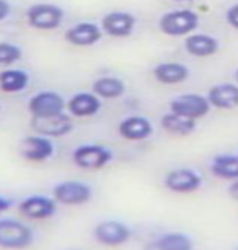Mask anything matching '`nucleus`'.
<instances>
[{
	"label": "nucleus",
	"mask_w": 238,
	"mask_h": 250,
	"mask_svg": "<svg viewBox=\"0 0 238 250\" xmlns=\"http://www.w3.org/2000/svg\"><path fill=\"white\" fill-rule=\"evenodd\" d=\"M228 193H230V196L233 198V200L238 201V178L230 183V187H228Z\"/></svg>",
	"instance_id": "c85d7f7f"
},
{
	"label": "nucleus",
	"mask_w": 238,
	"mask_h": 250,
	"mask_svg": "<svg viewBox=\"0 0 238 250\" xmlns=\"http://www.w3.org/2000/svg\"><path fill=\"white\" fill-rule=\"evenodd\" d=\"M12 13V5L8 0H0V21L7 20Z\"/></svg>",
	"instance_id": "bb28decb"
},
{
	"label": "nucleus",
	"mask_w": 238,
	"mask_h": 250,
	"mask_svg": "<svg viewBox=\"0 0 238 250\" xmlns=\"http://www.w3.org/2000/svg\"><path fill=\"white\" fill-rule=\"evenodd\" d=\"M92 187L80 180H64L53 188V198L57 201V205L64 206L87 205L92 200Z\"/></svg>",
	"instance_id": "39448f33"
},
{
	"label": "nucleus",
	"mask_w": 238,
	"mask_h": 250,
	"mask_svg": "<svg viewBox=\"0 0 238 250\" xmlns=\"http://www.w3.org/2000/svg\"><path fill=\"white\" fill-rule=\"evenodd\" d=\"M23 56V51L18 44L10 41H0V67H8V65L18 62Z\"/></svg>",
	"instance_id": "393cba45"
},
{
	"label": "nucleus",
	"mask_w": 238,
	"mask_h": 250,
	"mask_svg": "<svg viewBox=\"0 0 238 250\" xmlns=\"http://www.w3.org/2000/svg\"><path fill=\"white\" fill-rule=\"evenodd\" d=\"M163 183H165L166 190L180 193V195H188V193L198 191L202 187V175L193 168L181 167L168 172Z\"/></svg>",
	"instance_id": "9d476101"
},
{
	"label": "nucleus",
	"mask_w": 238,
	"mask_h": 250,
	"mask_svg": "<svg viewBox=\"0 0 238 250\" xmlns=\"http://www.w3.org/2000/svg\"><path fill=\"white\" fill-rule=\"evenodd\" d=\"M237 250H238V249H237Z\"/></svg>",
	"instance_id": "473e14b6"
},
{
	"label": "nucleus",
	"mask_w": 238,
	"mask_h": 250,
	"mask_svg": "<svg viewBox=\"0 0 238 250\" xmlns=\"http://www.w3.org/2000/svg\"><path fill=\"white\" fill-rule=\"evenodd\" d=\"M12 200L10 198H5V196H0V214L5 213V211H8L12 208Z\"/></svg>",
	"instance_id": "cd10ccee"
},
{
	"label": "nucleus",
	"mask_w": 238,
	"mask_h": 250,
	"mask_svg": "<svg viewBox=\"0 0 238 250\" xmlns=\"http://www.w3.org/2000/svg\"><path fill=\"white\" fill-rule=\"evenodd\" d=\"M168 106H170V111L176 113V115H181L196 121L207 116L212 108L207 97L199 95V93H183V95H178L170 102Z\"/></svg>",
	"instance_id": "0eeeda50"
},
{
	"label": "nucleus",
	"mask_w": 238,
	"mask_h": 250,
	"mask_svg": "<svg viewBox=\"0 0 238 250\" xmlns=\"http://www.w3.org/2000/svg\"><path fill=\"white\" fill-rule=\"evenodd\" d=\"M92 90L96 97L103 98V100H116L126 93V83L114 75H103L93 82Z\"/></svg>",
	"instance_id": "aec40b11"
},
{
	"label": "nucleus",
	"mask_w": 238,
	"mask_h": 250,
	"mask_svg": "<svg viewBox=\"0 0 238 250\" xmlns=\"http://www.w3.org/2000/svg\"><path fill=\"white\" fill-rule=\"evenodd\" d=\"M57 211V201L44 195H31L18 203V213L31 221L51 219Z\"/></svg>",
	"instance_id": "1a4fd4ad"
},
{
	"label": "nucleus",
	"mask_w": 238,
	"mask_h": 250,
	"mask_svg": "<svg viewBox=\"0 0 238 250\" xmlns=\"http://www.w3.org/2000/svg\"><path fill=\"white\" fill-rule=\"evenodd\" d=\"M225 20L233 30H238V3H233L225 12Z\"/></svg>",
	"instance_id": "a878e982"
},
{
	"label": "nucleus",
	"mask_w": 238,
	"mask_h": 250,
	"mask_svg": "<svg viewBox=\"0 0 238 250\" xmlns=\"http://www.w3.org/2000/svg\"><path fill=\"white\" fill-rule=\"evenodd\" d=\"M207 100L217 110H233L238 106V83L223 82L209 88Z\"/></svg>",
	"instance_id": "f3484780"
},
{
	"label": "nucleus",
	"mask_w": 238,
	"mask_h": 250,
	"mask_svg": "<svg viewBox=\"0 0 238 250\" xmlns=\"http://www.w3.org/2000/svg\"><path fill=\"white\" fill-rule=\"evenodd\" d=\"M30 83V75L21 69H7L0 72V90L3 93H20Z\"/></svg>",
	"instance_id": "5701e85b"
},
{
	"label": "nucleus",
	"mask_w": 238,
	"mask_h": 250,
	"mask_svg": "<svg viewBox=\"0 0 238 250\" xmlns=\"http://www.w3.org/2000/svg\"><path fill=\"white\" fill-rule=\"evenodd\" d=\"M65 106H67V103H65L64 97L53 90H43L35 93L28 102V111H30L31 118L60 115V113H64Z\"/></svg>",
	"instance_id": "6e6552de"
},
{
	"label": "nucleus",
	"mask_w": 238,
	"mask_h": 250,
	"mask_svg": "<svg viewBox=\"0 0 238 250\" xmlns=\"http://www.w3.org/2000/svg\"><path fill=\"white\" fill-rule=\"evenodd\" d=\"M152 74L163 85H178L189 79V69L181 62H160L152 69Z\"/></svg>",
	"instance_id": "6ab92c4d"
},
{
	"label": "nucleus",
	"mask_w": 238,
	"mask_h": 250,
	"mask_svg": "<svg viewBox=\"0 0 238 250\" xmlns=\"http://www.w3.org/2000/svg\"><path fill=\"white\" fill-rule=\"evenodd\" d=\"M64 8L55 3H33L26 10L28 26L38 31H53L64 23Z\"/></svg>",
	"instance_id": "7ed1b4c3"
},
{
	"label": "nucleus",
	"mask_w": 238,
	"mask_h": 250,
	"mask_svg": "<svg viewBox=\"0 0 238 250\" xmlns=\"http://www.w3.org/2000/svg\"><path fill=\"white\" fill-rule=\"evenodd\" d=\"M31 129L46 138H62L73 129L72 118L65 113L46 118H31Z\"/></svg>",
	"instance_id": "f8f14e48"
},
{
	"label": "nucleus",
	"mask_w": 238,
	"mask_h": 250,
	"mask_svg": "<svg viewBox=\"0 0 238 250\" xmlns=\"http://www.w3.org/2000/svg\"><path fill=\"white\" fill-rule=\"evenodd\" d=\"M71 250H78V249H71Z\"/></svg>",
	"instance_id": "2f4dec72"
},
{
	"label": "nucleus",
	"mask_w": 238,
	"mask_h": 250,
	"mask_svg": "<svg viewBox=\"0 0 238 250\" xmlns=\"http://www.w3.org/2000/svg\"><path fill=\"white\" fill-rule=\"evenodd\" d=\"M137 18L129 12H110L101 18V30L111 38H128L134 33Z\"/></svg>",
	"instance_id": "ddd939ff"
},
{
	"label": "nucleus",
	"mask_w": 238,
	"mask_h": 250,
	"mask_svg": "<svg viewBox=\"0 0 238 250\" xmlns=\"http://www.w3.org/2000/svg\"><path fill=\"white\" fill-rule=\"evenodd\" d=\"M158 250H193V239L184 232H165L160 237L153 240Z\"/></svg>",
	"instance_id": "b1692460"
},
{
	"label": "nucleus",
	"mask_w": 238,
	"mask_h": 250,
	"mask_svg": "<svg viewBox=\"0 0 238 250\" xmlns=\"http://www.w3.org/2000/svg\"><path fill=\"white\" fill-rule=\"evenodd\" d=\"M130 235H132V230L129 226L116 219L101 221L93 228V237L105 247H121L129 242Z\"/></svg>",
	"instance_id": "423d86ee"
},
{
	"label": "nucleus",
	"mask_w": 238,
	"mask_h": 250,
	"mask_svg": "<svg viewBox=\"0 0 238 250\" xmlns=\"http://www.w3.org/2000/svg\"><path fill=\"white\" fill-rule=\"evenodd\" d=\"M65 108L75 118H90L100 113L101 98L96 97L93 92H78L69 98Z\"/></svg>",
	"instance_id": "dca6fc26"
},
{
	"label": "nucleus",
	"mask_w": 238,
	"mask_h": 250,
	"mask_svg": "<svg viewBox=\"0 0 238 250\" xmlns=\"http://www.w3.org/2000/svg\"><path fill=\"white\" fill-rule=\"evenodd\" d=\"M118 133L126 141H146L153 134V125L146 116H128L118 125Z\"/></svg>",
	"instance_id": "2eb2a0df"
},
{
	"label": "nucleus",
	"mask_w": 238,
	"mask_h": 250,
	"mask_svg": "<svg viewBox=\"0 0 238 250\" xmlns=\"http://www.w3.org/2000/svg\"><path fill=\"white\" fill-rule=\"evenodd\" d=\"M35 242V232L20 219L0 218V249L25 250Z\"/></svg>",
	"instance_id": "f03ea898"
},
{
	"label": "nucleus",
	"mask_w": 238,
	"mask_h": 250,
	"mask_svg": "<svg viewBox=\"0 0 238 250\" xmlns=\"http://www.w3.org/2000/svg\"><path fill=\"white\" fill-rule=\"evenodd\" d=\"M201 25V18L194 10L191 8H176V10H170L163 13L158 26L160 31L166 36L181 38L188 36L194 33Z\"/></svg>",
	"instance_id": "f257e3e1"
},
{
	"label": "nucleus",
	"mask_w": 238,
	"mask_h": 250,
	"mask_svg": "<svg viewBox=\"0 0 238 250\" xmlns=\"http://www.w3.org/2000/svg\"><path fill=\"white\" fill-rule=\"evenodd\" d=\"M65 41L72 46H78V48H90L95 46L98 41L103 38V30L100 25L93 21H80L73 25L65 31Z\"/></svg>",
	"instance_id": "4468645a"
},
{
	"label": "nucleus",
	"mask_w": 238,
	"mask_h": 250,
	"mask_svg": "<svg viewBox=\"0 0 238 250\" xmlns=\"http://www.w3.org/2000/svg\"><path fill=\"white\" fill-rule=\"evenodd\" d=\"M173 2H193V0H173Z\"/></svg>",
	"instance_id": "c756f323"
},
{
	"label": "nucleus",
	"mask_w": 238,
	"mask_h": 250,
	"mask_svg": "<svg viewBox=\"0 0 238 250\" xmlns=\"http://www.w3.org/2000/svg\"><path fill=\"white\" fill-rule=\"evenodd\" d=\"M162 128L171 136H189L198 129V123L196 120H189L181 115H176L173 111H168L162 116L160 120Z\"/></svg>",
	"instance_id": "412c9836"
},
{
	"label": "nucleus",
	"mask_w": 238,
	"mask_h": 250,
	"mask_svg": "<svg viewBox=\"0 0 238 250\" xmlns=\"http://www.w3.org/2000/svg\"><path fill=\"white\" fill-rule=\"evenodd\" d=\"M235 80H237V83H238V69L235 70Z\"/></svg>",
	"instance_id": "7c9ffc66"
},
{
	"label": "nucleus",
	"mask_w": 238,
	"mask_h": 250,
	"mask_svg": "<svg viewBox=\"0 0 238 250\" xmlns=\"http://www.w3.org/2000/svg\"><path fill=\"white\" fill-rule=\"evenodd\" d=\"M220 48L217 38L206 33H191L184 40V51L194 58H211Z\"/></svg>",
	"instance_id": "a211bd4d"
},
{
	"label": "nucleus",
	"mask_w": 238,
	"mask_h": 250,
	"mask_svg": "<svg viewBox=\"0 0 238 250\" xmlns=\"http://www.w3.org/2000/svg\"><path fill=\"white\" fill-rule=\"evenodd\" d=\"M72 160L83 170H100L113 160V150L101 144H82L72 152Z\"/></svg>",
	"instance_id": "20e7f679"
},
{
	"label": "nucleus",
	"mask_w": 238,
	"mask_h": 250,
	"mask_svg": "<svg viewBox=\"0 0 238 250\" xmlns=\"http://www.w3.org/2000/svg\"><path fill=\"white\" fill-rule=\"evenodd\" d=\"M211 173L220 180H237L238 178V155L219 154L211 162Z\"/></svg>",
	"instance_id": "4be33fe9"
},
{
	"label": "nucleus",
	"mask_w": 238,
	"mask_h": 250,
	"mask_svg": "<svg viewBox=\"0 0 238 250\" xmlns=\"http://www.w3.org/2000/svg\"><path fill=\"white\" fill-rule=\"evenodd\" d=\"M55 146L51 138L46 136L36 134V136H28L20 143V155L28 162H46L54 155Z\"/></svg>",
	"instance_id": "9b49d317"
}]
</instances>
